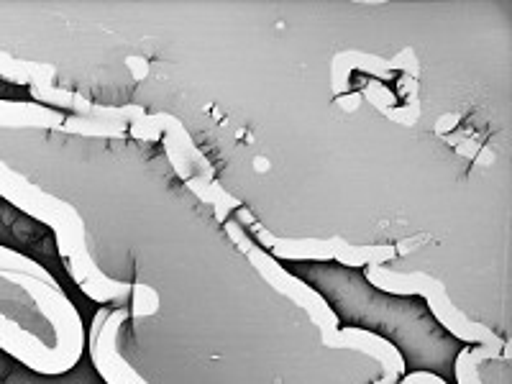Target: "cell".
I'll list each match as a JSON object with an SVG mask.
<instances>
[{"label":"cell","mask_w":512,"mask_h":384,"mask_svg":"<svg viewBox=\"0 0 512 384\" xmlns=\"http://www.w3.org/2000/svg\"><path fill=\"white\" fill-rule=\"evenodd\" d=\"M228 236L233 239V244L239 246L246 256H249L251 267L262 274V280L267 282L272 290L280 292L282 297L292 300L295 305L308 313V318L313 320L320 331V344L333 351H359V354H367L377 361L382 367V377L374 384H397L400 377L405 374V361L402 354L397 351L395 344H390L387 338L374 336L369 331H361V328H338V318L331 310V305L313 290V287L305 285L303 280L292 277L290 272L277 264V259L267 254L264 249H256V244H251V239L244 233V226L239 221H223Z\"/></svg>","instance_id":"6da1fadb"},{"label":"cell","mask_w":512,"mask_h":384,"mask_svg":"<svg viewBox=\"0 0 512 384\" xmlns=\"http://www.w3.org/2000/svg\"><path fill=\"white\" fill-rule=\"evenodd\" d=\"M367 280L372 282L377 290L392 292V295H423L428 300V308L433 310L441 326L446 331L461 338L464 344L487 346V349H507L502 344V338L495 331H489L484 323L472 320L464 310L456 308V303L448 295L446 285L438 277L428 272H397V269H387L384 264H369Z\"/></svg>","instance_id":"7a4b0ae2"},{"label":"cell","mask_w":512,"mask_h":384,"mask_svg":"<svg viewBox=\"0 0 512 384\" xmlns=\"http://www.w3.org/2000/svg\"><path fill=\"white\" fill-rule=\"evenodd\" d=\"M256 241L272 251V259H320V262H341L346 267H369V264L392 262L397 256V246H354L341 236L331 239H282L274 236L269 228L251 223Z\"/></svg>","instance_id":"3957f363"},{"label":"cell","mask_w":512,"mask_h":384,"mask_svg":"<svg viewBox=\"0 0 512 384\" xmlns=\"http://www.w3.org/2000/svg\"><path fill=\"white\" fill-rule=\"evenodd\" d=\"M128 318H131V308H126V305H121V308L103 305L95 313L88 341L90 359H93L95 372L105 379V384H152L123 359L121 349H118L121 328Z\"/></svg>","instance_id":"277c9868"},{"label":"cell","mask_w":512,"mask_h":384,"mask_svg":"<svg viewBox=\"0 0 512 384\" xmlns=\"http://www.w3.org/2000/svg\"><path fill=\"white\" fill-rule=\"evenodd\" d=\"M0 272H11V274H26V277H34V280L47 282V285H59L47 269L41 267L39 262H34L31 256H24L21 251L8 249V246H0Z\"/></svg>","instance_id":"5b68a950"},{"label":"cell","mask_w":512,"mask_h":384,"mask_svg":"<svg viewBox=\"0 0 512 384\" xmlns=\"http://www.w3.org/2000/svg\"><path fill=\"white\" fill-rule=\"evenodd\" d=\"M397 384H448V382H446V379L436 377V374H431V372H413Z\"/></svg>","instance_id":"8992f818"}]
</instances>
